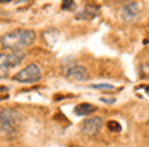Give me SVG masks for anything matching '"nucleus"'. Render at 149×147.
<instances>
[{"mask_svg": "<svg viewBox=\"0 0 149 147\" xmlns=\"http://www.w3.org/2000/svg\"><path fill=\"white\" fill-rule=\"evenodd\" d=\"M40 77H42V70H40L39 64H29L24 69H21L13 77V80L19 83H36L40 80Z\"/></svg>", "mask_w": 149, "mask_h": 147, "instance_id": "20e7f679", "label": "nucleus"}, {"mask_svg": "<svg viewBox=\"0 0 149 147\" xmlns=\"http://www.w3.org/2000/svg\"><path fill=\"white\" fill-rule=\"evenodd\" d=\"M104 121L101 117H91V118H87V120L82 123L80 130L84 134H87V136H95V134H98L101 131V128H103Z\"/></svg>", "mask_w": 149, "mask_h": 147, "instance_id": "423d86ee", "label": "nucleus"}, {"mask_svg": "<svg viewBox=\"0 0 149 147\" xmlns=\"http://www.w3.org/2000/svg\"><path fill=\"white\" fill-rule=\"evenodd\" d=\"M10 147H15V146H10Z\"/></svg>", "mask_w": 149, "mask_h": 147, "instance_id": "4468645a", "label": "nucleus"}, {"mask_svg": "<svg viewBox=\"0 0 149 147\" xmlns=\"http://www.w3.org/2000/svg\"><path fill=\"white\" fill-rule=\"evenodd\" d=\"M144 89H146V91H148V93H149V86H146V88H144Z\"/></svg>", "mask_w": 149, "mask_h": 147, "instance_id": "ddd939ff", "label": "nucleus"}, {"mask_svg": "<svg viewBox=\"0 0 149 147\" xmlns=\"http://www.w3.org/2000/svg\"><path fill=\"white\" fill-rule=\"evenodd\" d=\"M107 128H109L111 131H120V125L117 123V121H114V120H111L109 123H107Z\"/></svg>", "mask_w": 149, "mask_h": 147, "instance_id": "9b49d317", "label": "nucleus"}, {"mask_svg": "<svg viewBox=\"0 0 149 147\" xmlns=\"http://www.w3.org/2000/svg\"><path fill=\"white\" fill-rule=\"evenodd\" d=\"M63 75L66 78L72 80V82H85L88 78V70L85 66H80V64H69V66L63 67Z\"/></svg>", "mask_w": 149, "mask_h": 147, "instance_id": "39448f33", "label": "nucleus"}, {"mask_svg": "<svg viewBox=\"0 0 149 147\" xmlns=\"http://www.w3.org/2000/svg\"><path fill=\"white\" fill-rule=\"evenodd\" d=\"M24 53L23 51H5V53H0V78L8 75L13 67H16L18 64L23 62L24 59Z\"/></svg>", "mask_w": 149, "mask_h": 147, "instance_id": "7ed1b4c3", "label": "nucleus"}, {"mask_svg": "<svg viewBox=\"0 0 149 147\" xmlns=\"http://www.w3.org/2000/svg\"><path fill=\"white\" fill-rule=\"evenodd\" d=\"M95 110H96V107H95L93 104H88V102H82V104H79L77 107L74 109V112L77 115H80V117H85V115H88V114H93Z\"/></svg>", "mask_w": 149, "mask_h": 147, "instance_id": "6e6552de", "label": "nucleus"}, {"mask_svg": "<svg viewBox=\"0 0 149 147\" xmlns=\"http://www.w3.org/2000/svg\"><path fill=\"white\" fill-rule=\"evenodd\" d=\"M91 88H100V89H112L114 86L111 83H93Z\"/></svg>", "mask_w": 149, "mask_h": 147, "instance_id": "9d476101", "label": "nucleus"}, {"mask_svg": "<svg viewBox=\"0 0 149 147\" xmlns=\"http://www.w3.org/2000/svg\"><path fill=\"white\" fill-rule=\"evenodd\" d=\"M75 6V2H71V0H66V2H63V10H71Z\"/></svg>", "mask_w": 149, "mask_h": 147, "instance_id": "f8f14e48", "label": "nucleus"}, {"mask_svg": "<svg viewBox=\"0 0 149 147\" xmlns=\"http://www.w3.org/2000/svg\"><path fill=\"white\" fill-rule=\"evenodd\" d=\"M23 117L15 109H2L0 110V136L5 139H15L19 133Z\"/></svg>", "mask_w": 149, "mask_h": 147, "instance_id": "f03ea898", "label": "nucleus"}, {"mask_svg": "<svg viewBox=\"0 0 149 147\" xmlns=\"http://www.w3.org/2000/svg\"><path fill=\"white\" fill-rule=\"evenodd\" d=\"M36 42V32L31 29H15L8 34L2 35L0 46L7 51H21Z\"/></svg>", "mask_w": 149, "mask_h": 147, "instance_id": "f257e3e1", "label": "nucleus"}, {"mask_svg": "<svg viewBox=\"0 0 149 147\" xmlns=\"http://www.w3.org/2000/svg\"><path fill=\"white\" fill-rule=\"evenodd\" d=\"M138 10H139V3L138 2H127L123 3L122 10H120V16L125 22H132L135 21L136 15H138Z\"/></svg>", "mask_w": 149, "mask_h": 147, "instance_id": "0eeeda50", "label": "nucleus"}, {"mask_svg": "<svg viewBox=\"0 0 149 147\" xmlns=\"http://www.w3.org/2000/svg\"><path fill=\"white\" fill-rule=\"evenodd\" d=\"M96 10H100V6L88 5L85 10H82L80 13H77V19H93L96 15Z\"/></svg>", "mask_w": 149, "mask_h": 147, "instance_id": "1a4fd4ad", "label": "nucleus"}]
</instances>
